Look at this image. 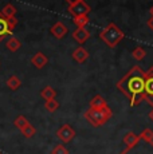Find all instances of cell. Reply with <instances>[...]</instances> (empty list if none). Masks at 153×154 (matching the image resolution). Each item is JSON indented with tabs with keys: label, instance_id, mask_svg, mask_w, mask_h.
Listing matches in <instances>:
<instances>
[{
	"label": "cell",
	"instance_id": "1",
	"mask_svg": "<svg viewBox=\"0 0 153 154\" xmlns=\"http://www.w3.org/2000/svg\"><path fill=\"white\" fill-rule=\"evenodd\" d=\"M117 88L129 99L130 106H137L144 100L145 90V71L140 66L132 67L123 75L122 79L117 82Z\"/></svg>",
	"mask_w": 153,
	"mask_h": 154
},
{
	"label": "cell",
	"instance_id": "2",
	"mask_svg": "<svg viewBox=\"0 0 153 154\" xmlns=\"http://www.w3.org/2000/svg\"><path fill=\"white\" fill-rule=\"evenodd\" d=\"M83 117L92 126L98 127V126L105 125L113 117V111H111V109L109 106L105 109H90L89 107V110L85 111Z\"/></svg>",
	"mask_w": 153,
	"mask_h": 154
},
{
	"label": "cell",
	"instance_id": "3",
	"mask_svg": "<svg viewBox=\"0 0 153 154\" xmlns=\"http://www.w3.org/2000/svg\"><path fill=\"white\" fill-rule=\"evenodd\" d=\"M123 36H125L123 32L117 27L114 23H110L109 26H106V27L101 31V34H99V38H101L110 48H114V47L123 39Z\"/></svg>",
	"mask_w": 153,
	"mask_h": 154
},
{
	"label": "cell",
	"instance_id": "4",
	"mask_svg": "<svg viewBox=\"0 0 153 154\" xmlns=\"http://www.w3.org/2000/svg\"><path fill=\"white\" fill-rule=\"evenodd\" d=\"M144 100L149 106H153V66L145 71V90H144Z\"/></svg>",
	"mask_w": 153,
	"mask_h": 154
},
{
	"label": "cell",
	"instance_id": "5",
	"mask_svg": "<svg viewBox=\"0 0 153 154\" xmlns=\"http://www.w3.org/2000/svg\"><path fill=\"white\" fill-rule=\"evenodd\" d=\"M92 11V7L87 4L85 0H79V2L74 3V4L69 5V12L73 15L74 17L76 16H83V15H87Z\"/></svg>",
	"mask_w": 153,
	"mask_h": 154
},
{
	"label": "cell",
	"instance_id": "6",
	"mask_svg": "<svg viewBox=\"0 0 153 154\" xmlns=\"http://www.w3.org/2000/svg\"><path fill=\"white\" fill-rule=\"evenodd\" d=\"M57 135L63 143H69V142H71L73 138L75 137V131L70 125H63L57 131Z\"/></svg>",
	"mask_w": 153,
	"mask_h": 154
},
{
	"label": "cell",
	"instance_id": "7",
	"mask_svg": "<svg viewBox=\"0 0 153 154\" xmlns=\"http://www.w3.org/2000/svg\"><path fill=\"white\" fill-rule=\"evenodd\" d=\"M138 142H140V137H138V135H136L134 133H132V131L128 133V134L123 137V143L126 145V147L120 154H128L132 149H134V147L137 146Z\"/></svg>",
	"mask_w": 153,
	"mask_h": 154
},
{
	"label": "cell",
	"instance_id": "8",
	"mask_svg": "<svg viewBox=\"0 0 153 154\" xmlns=\"http://www.w3.org/2000/svg\"><path fill=\"white\" fill-rule=\"evenodd\" d=\"M73 38H74L75 42H78L79 44H83L87 39L90 38V32L86 28H76L73 32Z\"/></svg>",
	"mask_w": 153,
	"mask_h": 154
},
{
	"label": "cell",
	"instance_id": "9",
	"mask_svg": "<svg viewBox=\"0 0 153 154\" xmlns=\"http://www.w3.org/2000/svg\"><path fill=\"white\" fill-rule=\"evenodd\" d=\"M50 31H51V34L54 35L57 39H62V38H63L64 35L67 34V27H66V26H64L62 22H57V23H55V24L51 27V29H50Z\"/></svg>",
	"mask_w": 153,
	"mask_h": 154
},
{
	"label": "cell",
	"instance_id": "10",
	"mask_svg": "<svg viewBox=\"0 0 153 154\" xmlns=\"http://www.w3.org/2000/svg\"><path fill=\"white\" fill-rule=\"evenodd\" d=\"M87 58H89V52L83 47H76L74 52H73V59L76 63H83V62L87 60Z\"/></svg>",
	"mask_w": 153,
	"mask_h": 154
},
{
	"label": "cell",
	"instance_id": "11",
	"mask_svg": "<svg viewBox=\"0 0 153 154\" xmlns=\"http://www.w3.org/2000/svg\"><path fill=\"white\" fill-rule=\"evenodd\" d=\"M31 62H32V64H34L36 69H43V67L47 64L48 59H47V56L43 54V52H36V54L32 56Z\"/></svg>",
	"mask_w": 153,
	"mask_h": 154
},
{
	"label": "cell",
	"instance_id": "12",
	"mask_svg": "<svg viewBox=\"0 0 153 154\" xmlns=\"http://www.w3.org/2000/svg\"><path fill=\"white\" fill-rule=\"evenodd\" d=\"M8 34H12V31L8 28L7 19H5V16L2 12H0V42H2V40L4 39L5 35H8Z\"/></svg>",
	"mask_w": 153,
	"mask_h": 154
},
{
	"label": "cell",
	"instance_id": "13",
	"mask_svg": "<svg viewBox=\"0 0 153 154\" xmlns=\"http://www.w3.org/2000/svg\"><path fill=\"white\" fill-rule=\"evenodd\" d=\"M105 107H108V103L104 99V97L95 95L90 100V109H105Z\"/></svg>",
	"mask_w": 153,
	"mask_h": 154
},
{
	"label": "cell",
	"instance_id": "14",
	"mask_svg": "<svg viewBox=\"0 0 153 154\" xmlns=\"http://www.w3.org/2000/svg\"><path fill=\"white\" fill-rule=\"evenodd\" d=\"M40 95H42V98L45 100H51V99H55V97H57V91H55L52 87L47 86V87H45L42 91H40Z\"/></svg>",
	"mask_w": 153,
	"mask_h": 154
},
{
	"label": "cell",
	"instance_id": "15",
	"mask_svg": "<svg viewBox=\"0 0 153 154\" xmlns=\"http://www.w3.org/2000/svg\"><path fill=\"white\" fill-rule=\"evenodd\" d=\"M138 137H140V140L145 141L146 143H152L153 142V130L146 127V129H144L142 131H141V134L138 135Z\"/></svg>",
	"mask_w": 153,
	"mask_h": 154
},
{
	"label": "cell",
	"instance_id": "16",
	"mask_svg": "<svg viewBox=\"0 0 153 154\" xmlns=\"http://www.w3.org/2000/svg\"><path fill=\"white\" fill-rule=\"evenodd\" d=\"M20 85H22V82H20V79L17 78V76H15V75L10 76L8 81H7V86H8L10 90H17V88L20 87Z\"/></svg>",
	"mask_w": 153,
	"mask_h": 154
},
{
	"label": "cell",
	"instance_id": "17",
	"mask_svg": "<svg viewBox=\"0 0 153 154\" xmlns=\"http://www.w3.org/2000/svg\"><path fill=\"white\" fill-rule=\"evenodd\" d=\"M7 48L10 50V51H12V52H15L17 51V50L20 48V42H19V39H16V38H11V39H8V42H7Z\"/></svg>",
	"mask_w": 153,
	"mask_h": 154
},
{
	"label": "cell",
	"instance_id": "18",
	"mask_svg": "<svg viewBox=\"0 0 153 154\" xmlns=\"http://www.w3.org/2000/svg\"><path fill=\"white\" fill-rule=\"evenodd\" d=\"M87 23H89V16H87V15L74 17V24H75L78 28H85V26H86Z\"/></svg>",
	"mask_w": 153,
	"mask_h": 154
},
{
	"label": "cell",
	"instance_id": "19",
	"mask_svg": "<svg viewBox=\"0 0 153 154\" xmlns=\"http://www.w3.org/2000/svg\"><path fill=\"white\" fill-rule=\"evenodd\" d=\"M2 14L4 15L5 17H12V16H15V14H16V8H15V5H12V4H7V5H4V8L2 10Z\"/></svg>",
	"mask_w": 153,
	"mask_h": 154
},
{
	"label": "cell",
	"instance_id": "20",
	"mask_svg": "<svg viewBox=\"0 0 153 154\" xmlns=\"http://www.w3.org/2000/svg\"><path fill=\"white\" fill-rule=\"evenodd\" d=\"M28 123H30V122H28V121H27V118H26V117H23V115H19V117H17L16 119H15V122H14V125H15V126L17 127V129L20 130V131H22V130L24 129V127L27 126Z\"/></svg>",
	"mask_w": 153,
	"mask_h": 154
},
{
	"label": "cell",
	"instance_id": "21",
	"mask_svg": "<svg viewBox=\"0 0 153 154\" xmlns=\"http://www.w3.org/2000/svg\"><path fill=\"white\" fill-rule=\"evenodd\" d=\"M45 107H46V110H47V111H50V112H54L55 110H58V109H59V103H58L55 99L46 100V103H45Z\"/></svg>",
	"mask_w": 153,
	"mask_h": 154
},
{
	"label": "cell",
	"instance_id": "22",
	"mask_svg": "<svg viewBox=\"0 0 153 154\" xmlns=\"http://www.w3.org/2000/svg\"><path fill=\"white\" fill-rule=\"evenodd\" d=\"M132 55H133V58L137 59V60H142V59L145 58V55H146V51L142 48V47H137V48L133 50Z\"/></svg>",
	"mask_w": 153,
	"mask_h": 154
},
{
	"label": "cell",
	"instance_id": "23",
	"mask_svg": "<svg viewBox=\"0 0 153 154\" xmlns=\"http://www.w3.org/2000/svg\"><path fill=\"white\" fill-rule=\"evenodd\" d=\"M35 133H36V130H35V127L32 126L31 123H28V125L26 126L23 130H22V134L24 135L26 138H31V137H34V135H35Z\"/></svg>",
	"mask_w": 153,
	"mask_h": 154
},
{
	"label": "cell",
	"instance_id": "24",
	"mask_svg": "<svg viewBox=\"0 0 153 154\" xmlns=\"http://www.w3.org/2000/svg\"><path fill=\"white\" fill-rule=\"evenodd\" d=\"M51 154H69V150H67L63 145H57V146L51 150Z\"/></svg>",
	"mask_w": 153,
	"mask_h": 154
},
{
	"label": "cell",
	"instance_id": "25",
	"mask_svg": "<svg viewBox=\"0 0 153 154\" xmlns=\"http://www.w3.org/2000/svg\"><path fill=\"white\" fill-rule=\"evenodd\" d=\"M7 19V24H8V28L12 31L14 28L16 27V24H17V19L15 16H12V17H5Z\"/></svg>",
	"mask_w": 153,
	"mask_h": 154
},
{
	"label": "cell",
	"instance_id": "26",
	"mask_svg": "<svg viewBox=\"0 0 153 154\" xmlns=\"http://www.w3.org/2000/svg\"><path fill=\"white\" fill-rule=\"evenodd\" d=\"M146 24H148V27H149V28H151L152 31H153V17H149V20H148V22H146Z\"/></svg>",
	"mask_w": 153,
	"mask_h": 154
},
{
	"label": "cell",
	"instance_id": "27",
	"mask_svg": "<svg viewBox=\"0 0 153 154\" xmlns=\"http://www.w3.org/2000/svg\"><path fill=\"white\" fill-rule=\"evenodd\" d=\"M67 3H69V5H71V4H74V3H76V2H79V0H66Z\"/></svg>",
	"mask_w": 153,
	"mask_h": 154
},
{
	"label": "cell",
	"instance_id": "28",
	"mask_svg": "<svg viewBox=\"0 0 153 154\" xmlns=\"http://www.w3.org/2000/svg\"><path fill=\"white\" fill-rule=\"evenodd\" d=\"M149 119H151L152 122H153V110H152L151 112H149Z\"/></svg>",
	"mask_w": 153,
	"mask_h": 154
},
{
	"label": "cell",
	"instance_id": "29",
	"mask_svg": "<svg viewBox=\"0 0 153 154\" xmlns=\"http://www.w3.org/2000/svg\"><path fill=\"white\" fill-rule=\"evenodd\" d=\"M151 15H152V17H153V7L151 8Z\"/></svg>",
	"mask_w": 153,
	"mask_h": 154
},
{
	"label": "cell",
	"instance_id": "30",
	"mask_svg": "<svg viewBox=\"0 0 153 154\" xmlns=\"http://www.w3.org/2000/svg\"><path fill=\"white\" fill-rule=\"evenodd\" d=\"M0 154H3V153H2V152H0Z\"/></svg>",
	"mask_w": 153,
	"mask_h": 154
}]
</instances>
